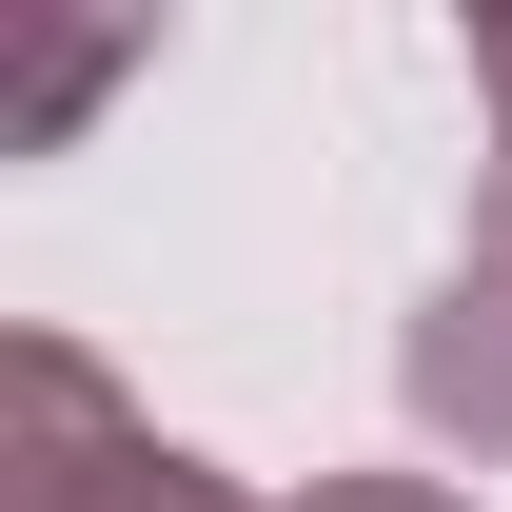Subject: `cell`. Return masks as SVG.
Instances as JSON below:
<instances>
[{
	"instance_id": "obj_1",
	"label": "cell",
	"mask_w": 512,
	"mask_h": 512,
	"mask_svg": "<svg viewBox=\"0 0 512 512\" xmlns=\"http://www.w3.org/2000/svg\"><path fill=\"white\" fill-rule=\"evenodd\" d=\"M0 512H256L217 453L138 434L79 335H0Z\"/></svg>"
},
{
	"instance_id": "obj_2",
	"label": "cell",
	"mask_w": 512,
	"mask_h": 512,
	"mask_svg": "<svg viewBox=\"0 0 512 512\" xmlns=\"http://www.w3.org/2000/svg\"><path fill=\"white\" fill-rule=\"evenodd\" d=\"M394 394H414V434H434V453H512V178L473 197L453 276L414 296V335H394Z\"/></svg>"
},
{
	"instance_id": "obj_3",
	"label": "cell",
	"mask_w": 512,
	"mask_h": 512,
	"mask_svg": "<svg viewBox=\"0 0 512 512\" xmlns=\"http://www.w3.org/2000/svg\"><path fill=\"white\" fill-rule=\"evenodd\" d=\"M296 512H473V493H434V473H316Z\"/></svg>"
},
{
	"instance_id": "obj_4",
	"label": "cell",
	"mask_w": 512,
	"mask_h": 512,
	"mask_svg": "<svg viewBox=\"0 0 512 512\" xmlns=\"http://www.w3.org/2000/svg\"><path fill=\"white\" fill-rule=\"evenodd\" d=\"M473 99H493V178H512V0L473 20Z\"/></svg>"
}]
</instances>
